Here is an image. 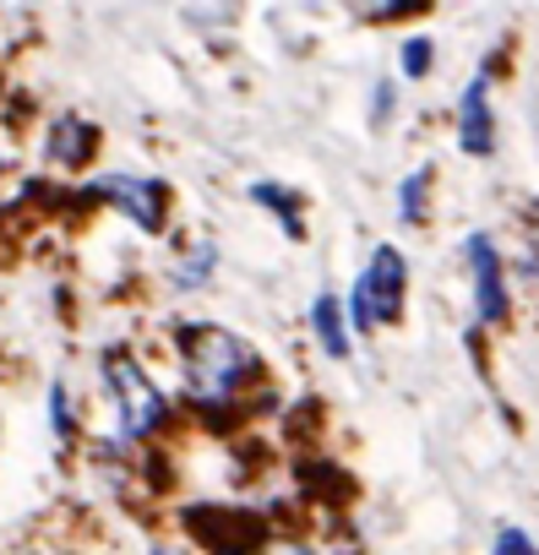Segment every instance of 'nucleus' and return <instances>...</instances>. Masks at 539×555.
<instances>
[{
	"mask_svg": "<svg viewBox=\"0 0 539 555\" xmlns=\"http://www.w3.org/2000/svg\"><path fill=\"white\" fill-rule=\"evenodd\" d=\"M93 196H110L120 212H131V223L137 229H164V202H169V191L158 185V180H137V175H110V180H99L93 185Z\"/></svg>",
	"mask_w": 539,
	"mask_h": 555,
	"instance_id": "39448f33",
	"label": "nucleus"
},
{
	"mask_svg": "<svg viewBox=\"0 0 539 555\" xmlns=\"http://www.w3.org/2000/svg\"><path fill=\"white\" fill-rule=\"evenodd\" d=\"M403 284H409V267L393 245H376V256L365 261L360 284L349 295V311H355V327L371 333L376 322H398L403 317Z\"/></svg>",
	"mask_w": 539,
	"mask_h": 555,
	"instance_id": "7ed1b4c3",
	"label": "nucleus"
},
{
	"mask_svg": "<svg viewBox=\"0 0 539 555\" xmlns=\"http://www.w3.org/2000/svg\"><path fill=\"white\" fill-rule=\"evenodd\" d=\"M387 104H393V88H387V82H382V88H376V126H382V120H387Z\"/></svg>",
	"mask_w": 539,
	"mask_h": 555,
	"instance_id": "4468645a",
	"label": "nucleus"
},
{
	"mask_svg": "<svg viewBox=\"0 0 539 555\" xmlns=\"http://www.w3.org/2000/svg\"><path fill=\"white\" fill-rule=\"evenodd\" d=\"M207 272H213V245H202V250H196V256H191V261L175 272V284H180V289H196Z\"/></svg>",
	"mask_w": 539,
	"mask_h": 555,
	"instance_id": "9b49d317",
	"label": "nucleus"
},
{
	"mask_svg": "<svg viewBox=\"0 0 539 555\" xmlns=\"http://www.w3.org/2000/svg\"><path fill=\"white\" fill-rule=\"evenodd\" d=\"M311 327H317V338H322V349H328L333 360H349V333H344V311H338L333 295H317V306H311Z\"/></svg>",
	"mask_w": 539,
	"mask_h": 555,
	"instance_id": "0eeeda50",
	"label": "nucleus"
},
{
	"mask_svg": "<svg viewBox=\"0 0 539 555\" xmlns=\"http://www.w3.org/2000/svg\"><path fill=\"white\" fill-rule=\"evenodd\" d=\"M425 185H431V169H414V175L398 185V196H403V202H398V218H403V223H420V218H425Z\"/></svg>",
	"mask_w": 539,
	"mask_h": 555,
	"instance_id": "9d476101",
	"label": "nucleus"
},
{
	"mask_svg": "<svg viewBox=\"0 0 539 555\" xmlns=\"http://www.w3.org/2000/svg\"><path fill=\"white\" fill-rule=\"evenodd\" d=\"M0 169H7V158H0Z\"/></svg>",
	"mask_w": 539,
	"mask_h": 555,
	"instance_id": "dca6fc26",
	"label": "nucleus"
},
{
	"mask_svg": "<svg viewBox=\"0 0 539 555\" xmlns=\"http://www.w3.org/2000/svg\"><path fill=\"white\" fill-rule=\"evenodd\" d=\"M458 147L474 153V158H490L496 147V120H490V82L474 77L463 88V104H458Z\"/></svg>",
	"mask_w": 539,
	"mask_h": 555,
	"instance_id": "423d86ee",
	"label": "nucleus"
},
{
	"mask_svg": "<svg viewBox=\"0 0 539 555\" xmlns=\"http://www.w3.org/2000/svg\"><path fill=\"white\" fill-rule=\"evenodd\" d=\"M180 360H185V392L202 409H223L261 365L251 354V344H240L234 333L213 327V322H191L180 333Z\"/></svg>",
	"mask_w": 539,
	"mask_h": 555,
	"instance_id": "f257e3e1",
	"label": "nucleus"
},
{
	"mask_svg": "<svg viewBox=\"0 0 539 555\" xmlns=\"http://www.w3.org/2000/svg\"><path fill=\"white\" fill-rule=\"evenodd\" d=\"M104 382H110V392H115V403H120V436H126V441H142V436H153V430L169 420L164 392L147 382V371H142L131 354H110V360H104Z\"/></svg>",
	"mask_w": 539,
	"mask_h": 555,
	"instance_id": "f03ea898",
	"label": "nucleus"
},
{
	"mask_svg": "<svg viewBox=\"0 0 539 555\" xmlns=\"http://www.w3.org/2000/svg\"><path fill=\"white\" fill-rule=\"evenodd\" d=\"M431 55H436L431 39H409V44H403V77H425V72H431Z\"/></svg>",
	"mask_w": 539,
	"mask_h": 555,
	"instance_id": "ddd939ff",
	"label": "nucleus"
},
{
	"mask_svg": "<svg viewBox=\"0 0 539 555\" xmlns=\"http://www.w3.org/2000/svg\"><path fill=\"white\" fill-rule=\"evenodd\" d=\"M273 555H317V550H306V544H279Z\"/></svg>",
	"mask_w": 539,
	"mask_h": 555,
	"instance_id": "2eb2a0df",
	"label": "nucleus"
},
{
	"mask_svg": "<svg viewBox=\"0 0 539 555\" xmlns=\"http://www.w3.org/2000/svg\"><path fill=\"white\" fill-rule=\"evenodd\" d=\"M251 196H256L261 207H273V212L284 218V229H290L295 240L306 234V229H300V212H295V191H284V185H267V180H261V185H251Z\"/></svg>",
	"mask_w": 539,
	"mask_h": 555,
	"instance_id": "1a4fd4ad",
	"label": "nucleus"
},
{
	"mask_svg": "<svg viewBox=\"0 0 539 555\" xmlns=\"http://www.w3.org/2000/svg\"><path fill=\"white\" fill-rule=\"evenodd\" d=\"M490 555H539V544H534L523 528H501L496 544H490Z\"/></svg>",
	"mask_w": 539,
	"mask_h": 555,
	"instance_id": "f8f14e48",
	"label": "nucleus"
},
{
	"mask_svg": "<svg viewBox=\"0 0 539 555\" xmlns=\"http://www.w3.org/2000/svg\"><path fill=\"white\" fill-rule=\"evenodd\" d=\"M469 267H474V317L479 322H506V278H501V256L490 245V234H469L463 245Z\"/></svg>",
	"mask_w": 539,
	"mask_h": 555,
	"instance_id": "20e7f679",
	"label": "nucleus"
},
{
	"mask_svg": "<svg viewBox=\"0 0 539 555\" xmlns=\"http://www.w3.org/2000/svg\"><path fill=\"white\" fill-rule=\"evenodd\" d=\"M88 147H93V131H88L77 115H61V120L50 126V153H55L61 164H82Z\"/></svg>",
	"mask_w": 539,
	"mask_h": 555,
	"instance_id": "6e6552de",
	"label": "nucleus"
}]
</instances>
